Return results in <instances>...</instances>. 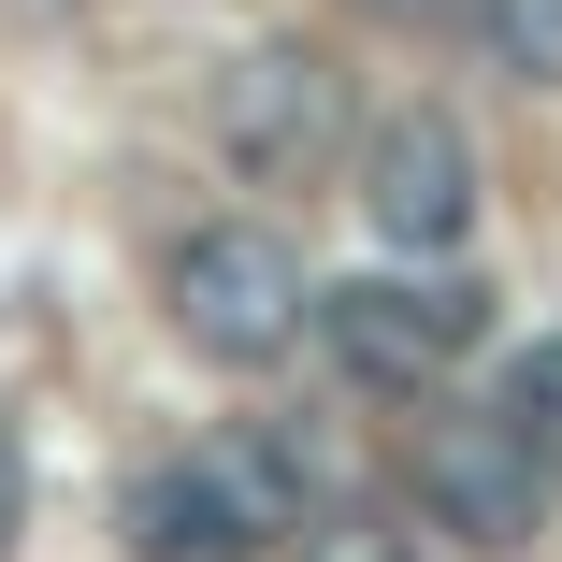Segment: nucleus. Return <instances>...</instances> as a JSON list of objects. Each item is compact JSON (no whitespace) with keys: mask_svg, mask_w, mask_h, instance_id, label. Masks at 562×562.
Listing matches in <instances>:
<instances>
[{"mask_svg":"<svg viewBox=\"0 0 562 562\" xmlns=\"http://www.w3.org/2000/svg\"><path fill=\"white\" fill-rule=\"evenodd\" d=\"M159 303H173L188 347H202V361H232V375L289 361V347H303V317H317L289 232H260V216H202V232L159 260Z\"/></svg>","mask_w":562,"mask_h":562,"instance_id":"1","label":"nucleus"},{"mask_svg":"<svg viewBox=\"0 0 562 562\" xmlns=\"http://www.w3.org/2000/svg\"><path fill=\"white\" fill-rule=\"evenodd\" d=\"M216 159H232L246 188H317L331 159H347V72H331L317 44H246L232 72H216Z\"/></svg>","mask_w":562,"mask_h":562,"instance_id":"2","label":"nucleus"},{"mask_svg":"<svg viewBox=\"0 0 562 562\" xmlns=\"http://www.w3.org/2000/svg\"><path fill=\"white\" fill-rule=\"evenodd\" d=\"M317 331H331V361H347L361 390H432V375L491 331V303L447 274V260H418V274H347V289H317Z\"/></svg>","mask_w":562,"mask_h":562,"instance_id":"3","label":"nucleus"},{"mask_svg":"<svg viewBox=\"0 0 562 562\" xmlns=\"http://www.w3.org/2000/svg\"><path fill=\"white\" fill-rule=\"evenodd\" d=\"M361 216L404 246V260H462L476 232V131L447 101H404V116L361 131Z\"/></svg>","mask_w":562,"mask_h":562,"instance_id":"4","label":"nucleus"},{"mask_svg":"<svg viewBox=\"0 0 562 562\" xmlns=\"http://www.w3.org/2000/svg\"><path fill=\"white\" fill-rule=\"evenodd\" d=\"M418 505L462 548H533L548 533V462L505 418H418Z\"/></svg>","mask_w":562,"mask_h":562,"instance_id":"5","label":"nucleus"},{"mask_svg":"<svg viewBox=\"0 0 562 562\" xmlns=\"http://www.w3.org/2000/svg\"><path fill=\"white\" fill-rule=\"evenodd\" d=\"M116 533H131V562H246V533H232V505H216L202 462H145Z\"/></svg>","mask_w":562,"mask_h":562,"instance_id":"6","label":"nucleus"},{"mask_svg":"<svg viewBox=\"0 0 562 562\" xmlns=\"http://www.w3.org/2000/svg\"><path fill=\"white\" fill-rule=\"evenodd\" d=\"M188 462L216 476V505H232V533H246V548L303 533V447H289V432H216V447H188Z\"/></svg>","mask_w":562,"mask_h":562,"instance_id":"7","label":"nucleus"},{"mask_svg":"<svg viewBox=\"0 0 562 562\" xmlns=\"http://www.w3.org/2000/svg\"><path fill=\"white\" fill-rule=\"evenodd\" d=\"M491 418H505L533 462L562 476V347H519V361H505V390H491Z\"/></svg>","mask_w":562,"mask_h":562,"instance_id":"8","label":"nucleus"},{"mask_svg":"<svg viewBox=\"0 0 562 562\" xmlns=\"http://www.w3.org/2000/svg\"><path fill=\"white\" fill-rule=\"evenodd\" d=\"M476 30H491V72L562 87V0H476Z\"/></svg>","mask_w":562,"mask_h":562,"instance_id":"9","label":"nucleus"},{"mask_svg":"<svg viewBox=\"0 0 562 562\" xmlns=\"http://www.w3.org/2000/svg\"><path fill=\"white\" fill-rule=\"evenodd\" d=\"M303 562H418V533H390V519H303Z\"/></svg>","mask_w":562,"mask_h":562,"instance_id":"10","label":"nucleus"},{"mask_svg":"<svg viewBox=\"0 0 562 562\" xmlns=\"http://www.w3.org/2000/svg\"><path fill=\"white\" fill-rule=\"evenodd\" d=\"M15 533H30V447L0 432V562H15Z\"/></svg>","mask_w":562,"mask_h":562,"instance_id":"11","label":"nucleus"},{"mask_svg":"<svg viewBox=\"0 0 562 562\" xmlns=\"http://www.w3.org/2000/svg\"><path fill=\"white\" fill-rule=\"evenodd\" d=\"M361 15H375V30H462L476 0H361Z\"/></svg>","mask_w":562,"mask_h":562,"instance_id":"12","label":"nucleus"}]
</instances>
